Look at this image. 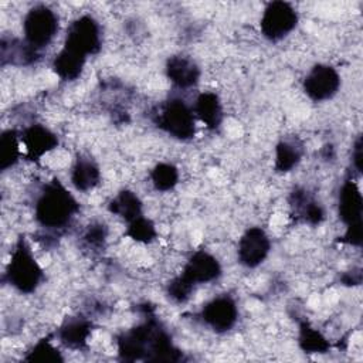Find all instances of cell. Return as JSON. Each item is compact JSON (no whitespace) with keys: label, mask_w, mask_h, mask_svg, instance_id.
Instances as JSON below:
<instances>
[{"label":"cell","mask_w":363,"mask_h":363,"mask_svg":"<svg viewBox=\"0 0 363 363\" xmlns=\"http://www.w3.org/2000/svg\"><path fill=\"white\" fill-rule=\"evenodd\" d=\"M194 291V285L191 282H189L184 277L179 275L174 279L170 281V284L167 285V295L170 299H173L174 302H186L190 295Z\"/></svg>","instance_id":"f1b7e54d"},{"label":"cell","mask_w":363,"mask_h":363,"mask_svg":"<svg viewBox=\"0 0 363 363\" xmlns=\"http://www.w3.org/2000/svg\"><path fill=\"white\" fill-rule=\"evenodd\" d=\"M156 125L179 140H189L194 136V113L190 106L179 98L166 101L155 116Z\"/></svg>","instance_id":"277c9868"},{"label":"cell","mask_w":363,"mask_h":363,"mask_svg":"<svg viewBox=\"0 0 363 363\" xmlns=\"http://www.w3.org/2000/svg\"><path fill=\"white\" fill-rule=\"evenodd\" d=\"M298 24L295 9L286 1L269 3L261 17V31L269 41H279L286 37Z\"/></svg>","instance_id":"52a82bcc"},{"label":"cell","mask_w":363,"mask_h":363,"mask_svg":"<svg viewBox=\"0 0 363 363\" xmlns=\"http://www.w3.org/2000/svg\"><path fill=\"white\" fill-rule=\"evenodd\" d=\"M38 55V51L33 50L26 41L18 40H1V61L11 64H30Z\"/></svg>","instance_id":"44dd1931"},{"label":"cell","mask_w":363,"mask_h":363,"mask_svg":"<svg viewBox=\"0 0 363 363\" xmlns=\"http://www.w3.org/2000/svg\"><path fill=\"white\" fill-rule=\"evenodd\" d=\"M77 211V200L58 180L48 183L35 203L37 221L43 227L51 230L65 227Z\"/></svg>","instance_id":"7a4b0ae2"},{"label":"cell","mask_w":363,"mask_h":363,"mask_svg":"<svg viewBox=\"0 0 363 363\" xmlns=\"http://www.w3.org/2000/svg\"><path fill=\"white\" fill-rule=\"evenodd\" d=\"M302 157V146L294 140H281L275 149V169L279 173L291 172Z\"/></svg>","instance_id":"7402d4cb"},{"label":"cell","mask_w":363,"mask_h":363,"mask_svg":"<svg viewBox=\"0 0 363 363\" xmlns=\"http://www.w3.org/2000/svg\"><path fill=\"white\" fill-rule=\"evenodd\" d=\"M363 155H362V138H357L354 146H353V152H352V162H353V166L356 167L357 172H362V159Z\"/></svg>","instance_id":"f546056e"},{"label":"cell","mask_w":363,"mask_h":363,"mask_svg":"<svg viewBox=\"0 0 363 363\" xmlns=\"http://www.w3.org/2000/svg\"><path fill=\"white\" fill-rule=\"evenodd\" d=\"M92 323L82 316L67 318L58 329V337L69 349H81L86 345Z\"/></svg>","instance_id":"9a60e30c"},{"label":"cell","mask_w":363,"mask_h":363,"mask_svg":"<svg viewBox=\"0 0 363 363\" xmlns=\"http://www.w3.org/2000/svg\"><path fill=\"white\" fill-rule=\"evenodd\" d=\"M360 281H362V274L360 272H352L350 271V272H347L342 277V282L345 285H357V284H360Z\"/></svg>","instance_id":"4dcf8cb0"},{"label":"cell","mask_w":363,"mask_h":363,"mask_svg":"<svg viewBox=\"0 0 363 363\" xmlns=\"http://www.w3.org/2000/svg\"><path fill=\"white\" fill-rule=\"evenodd\" d=\"M86 57L75 52L69 48H62L54 58L52 61V68L55 71V74L64 79V81H72L77 79L85 65Z\"/></svg>","instance_id":"e0dca14e"},{"label":"cell","mask_w":363,"mask_h":363,"mask_svg":"<svg viewBox=\"0 0 363 363\" xmlns=\"http://www.w3.org/2000/svg\"><path fill=\"white\" fill-rule=\"evenodd\" d=\"M23 146L26 147L27 156L31 160L41 159L45 153L57 147L58 138L55 133H52L48 128L43 125H31L20 136Z\"/></svg>","instance_id":"4fadbf2b"},{"label":"cell","mask_w":363,"mask_h":363,"mask_svg":"<svg viewBox=\"0 0 363 363\" xmlns=\"http://www.w3.org/2000/svg\"><path fill=\"white\" fill-rule=\"evenodd\" d=\"M106 227L102 223H92L86 227L82 235V244L86 250L101 251L106 242Z\"/></svg>","instance_id":"83f0119b"},{"label":"cell","mask_w":363,"mask_h":363,"mask_svg":"<svg viewBox=\"0 0 363 363\" xmlns=\"http://www.w3.org/2000/svg\"><path fill=\"white\" fill-rule=\"evenodd\" d=\"M340 86V77L337 71L325 64H318L306 74L303 79L305 94L315 102L330 99Z\"/></svg>","instance_id":"9c48e42d"},{"label":"cell","mask_w":363,"mask_h":363,"mask_svg":"<svg viewBox=\"0 0 363 363\" xmlns=\"http://www.w3.org/2000/svg\"><path fill=\"white\" fill-rule=\"evenodd\" d=\"M201 319L214 332H227L235 325L238 319V309L231 296L220 295L203 306Z\"/></svg>","instance_id":"30bf717a"},{"label":"cell","mask_w":363,"mask_h":363,"mask_svg":"<svg viewBox=\"0 0 363 363\" xmlns=\"http://www.w3.org/2000/svg\"><path fill=\"white\" fill-rule=\"evenodd\" d=\"M108 210L112 214L119 216L125 221L130 223L136 220L142 214V201L139 197L130 190L119 191L108 204Z\"/></svg>","instance_id":"ffe728a7"},{"label":"cell","mask_w":363,"mask_h":363,"mask_svg":"<svg viewBox=\"0 0 363 363\" xmlns=\"http://www.w3.org/2000/svg\"><path fill=\"white\" fill-rule=\"evenodd\" d=\"M28 362H40V363H55L62 362L61 353L48 342L40 340L24 357Z\"/></svg>","instance_id":"4316f807"},{"label":"cell","mask_w":363,"mask_h":363,"mask_svg":"<svg viewBox=\"0 0 363 363\" xmlns=\"http://www.w3.org/2000/svg\"><path fill=\"white\" fill-rule=\"evenodd\" d=\"M298 342L301 349L306 353H325L330 346L328 339L306 322L301 323Z\"/></svg>","instance_id":"603a6c76"},{"label":"cell","mask_w":363,"mask_h":363,"mask_svg":"<svg viewBox=\"0 0 363 363\" xmlns=\"http://www.w3.org/2000/svg\"><path fill=\"white\" fill-rule=\"evenodd\" d=\"M167 78L179 88H190L199 82V65L189 57L173 55L166 62Z\"/></svg>","instance_id":"5bb4252c"},{"label":"cell","mask_w":363,"mask_h":363,"mask_svg":"<svg viewBox=\"0 0 363 363\" xmlns=\"http://www.w3.org/2000/svg\"><path fill=\"white\" fill-rule=\"evenodd\" d=\"M289 201H291V207H292L294 214L296 217L302 218L305 223L316 225L325 217L322 206L313 197H311L308 194V191L303 190V189H295L291 193V200Z\"/></svg>","instance_id":"2e32d148"},{"label":"cell","mask_w":363,"mask_h":363,"mask_svg":"<svg viewBox=\"0 0 363 363\" xmlns=\"http://www.w3.org/2000/svg\"><path fill=\"white\" fill-rule=\"evenodd\" d=\"M126 234H128L132 240H135V241H138V242H150V241H153V240L156 238V235H157L155 224H153L149 218H146V217H143V216H140V217H138L136 220H133V221L129 223Z\"/></svg>","instance_id":"484cf974"},{"label":"cell","mask_w":363,"mask_h":363,"mask_svg":"<svg viewBox=\"0 0 363 363\" xmlns=\"http://www.w3.org/2000/svg\"><path fill=\"white\" fill-rule=\"evenodd\" d=\"M101 180L99 167L89 157H78L71 170V183L79 191L92 190Z\"/></svg>","instance_id":"ac0fdd59"},{"label":"cell","mask_w":363,"mask_h":363,"mask_svg":"<svg viewBox=\"0 0 363 363\" xmlns=\"http://www.w3.org/2000/svg\"><path fill=\"white\" fill-rule=\"evenodd\" d=\"M362 210L363 199L357 184L353 180L345 182L339 193V217L346 224V233L342 241L350 245L362 244Z\"/></svg>","instance_id":"5b68a950"},{"label":"cell","mask_w":363,"mask_h":363,"mask_svg":"<svg viewBox=\"0 0 363 363\" xmlns=\"http://www.w3.org/2000/svg\"><path fill=\"white\" fill-rule=\"evenodd\" d=\"M6 278L9 284L21 294L34 292L43 279V271L24 237L17 241L11 252Z\"/></svg>","instance_id":"3957f363"},{"label":"cell","mask_w":363,"mask_h":363,"mask_svg":"<svg viewBox=\"0 0 363 363\" xmlns=\"http://www.w3.org/2000/svg\"><path fill=\"white\" fill-rule=\"evenodd\" d=\"M152 183L156 190L159 191H169L172 190L179 182V172L170 163H159L153 167L150 173Z\"/></svg>","instance_id":"d4e9b609"},{"label":"cell","mask_w":363,"mask_h":363,"mask_svg":"<svg viewBox=\"0 0 363 363\" xmlns=\"http://www.w3.org/2000/svg\"><path fill=\"white\" fill-rule=\"evenodd\" d=\"M194 113L208 128L216 129L223 119V108L218 96L214 92H203L194 104Z\"/></svg>","instance_id":"d6986e66"},{"label":"cell","mask_w":363,"mask_h":363,"mask_svg":"<svg viewBox=\"0 0 363 363\" xmlns=\"http://www.w3.org/2000/svg\"><path fill=\"white\" fill-rule=\"evenodd\" d=\"M118 352L123 360L177 362L182 359L180 350L173 346L167 332L152 318L122 333L118 339Z\"/></svg>","instance_id":"6da1fadb"},{"label":"cell","mask_w":363,"mask_h":363,"mask_svg":"<svg viewBox=\"0 0 363 363\" xmlns=\"http://www.w3.org/2000/svg\"><path fill=\"white\" fill-rule=\"evenodd\" d=\"M180 275L196 286L217 279L221 275V267L216 257L200 250L189 258Z\"/></svg>","instance_id":"7c38bea8"},{"label":"cell","mask_w":363,"mask_h":363,"mask_svg":"<svg viewBox=\"0 0 363 363\" xmlns=\"http://www.w3.org/2000/svg\"><path fill=\"white\" fill-rule=\"evenodd\" d=\"M271 250V241L267 233L259 227L248 228L238 242V259L244 267L255 268L267 258Z\"/></svg>","instance_id":"8fae6325"},{"label":"cell","mask_w":363,"mask_h":363,"mask_svg":"<svg viewBox=\"0 0 363 363\" xmlns=\"http://www.w3.org/2000/svg\"><path fill=\"white\" fill-rule=\"evenodd\" d=\"M20 157V143L16 130H4L0 136V169L13 167Z\"/></svg>","instance_id":"cb8c5ba5"},{"label":"cell","mask_w":363,"mask_h":363,"mask_svg":"<svg viewBox=\"0 0 363 363\" xmlns=\"http://www.w3.org/2000/svg\"><path fill=\"white\" fill-rule=\"evenodd\" d=\"M65 48L85 57L96 54L101 48V30L91 16H81L71 23L65 37Z\"/></svg>","instance_id":"ba28073f"},{"label":"cell","mask_w":363,"mask_h":363,"mask_svg":"<svg viewBox=\"0 0 363 363\" xmlns=\"http://www.w3.org/2000/svg\"><path fill=\"white\" fill-rule=\"evenodd\" d=\"M24 41L35 51L47 47L58 31V17L47 6L33 7L23 21Z\"/></svg>","instance_id":"8992f818"}]
</instances>
